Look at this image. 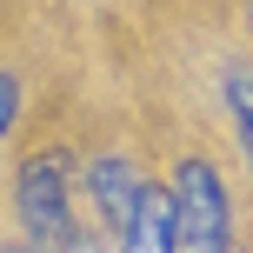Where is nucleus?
Wrapping results in <instances>:
<instances>
[{
  "mask_svg": "<svg viewBox=\"0 0 253 253\" xmlns=\"http://www.w3.org/2000/svg\"><path fill=\"white\" fill-rule=\"evenodd\" d=\"M87 193H93V207H100V220H107V233H126L133 227V213H140V173H133V160L126 153H100V160L87 167Z\"/></svg>",
  "mask_w": 253,
  "mask_h": 253,
  "instance_id": "7ed1b4c3",
  "label": "nucleus"
},
{
  "mask_svg": "<svg viewBox=\"0 0 253 253\" xmlns=\"http://www.w3.org/2000/svg\"><path fill=\"white\" fill-rule=\"evenodd\" d=\"M227 253H240V247H227Z\"/></svg>",
  "mask_w": 253,
  "mask_h": 253,
  "instance_id": "6e6552de",
  "label": "nucleus"
},
{
  "mask_svg": "<svg viewBox=\"0 0 253 253\" xmlns=\"http://www.w3.org/2000/svg\"><path fill=\"white\" fill-rule=\"evenodd\" d=\"M120 253H180V240H173V193L167 187L140 193V213L120 233Z\"/></svg>",
  "mask_w": 253,
  "mask_h": 253,
  "instance_id": "20e7f679",
  "label": "nucleus"
},
{
  "mask_svg": "<svg viewBox=\"0 0 253 253\" xmlns=\"http://www.w3.org/2000/svg\"><path fill=\"white\" fill-rule=\"evenodd\" d=\"M7 253H20V247H7Z\"/></svg>",
  "mask_w": 253,
  "mask_h": 253,
  "instance_id": "1a4fd4ad",
  "label": "nucleus"
},
{
  "mask_svg": "<svg viewBox=\"0 0 253 253\" xmlns=\"http://www.w3.org/2000/svg\"><path fill=\"white\" fill-rule=\"evenodd\" d=\"M13 207H20V233L34 247H67L74 240V153L40 147L13 180Z\"/></svg>",
  "mask_w": 253,
  "mask_h": 253,
  "instance_id": "f257e3e1",
  "label": "nucleus"
},
{
  "mask_svg": "<svg viewBox=\"0 0 253 253\" xmlns=\"http://www.w3.org/2000/svg\"><path fill=\"white\" fill-rule=\"evenodd\" d=\"M220 93H227L233 133H240V147H247V160H253V67H227V74H220Z\"/></svg>",
  "mask_w": 253,
  "mask_h": 253,
  "instance_id": "39448f33",
  "label": "nucleus"
},
{
  "mask_svg": "<svg viewBox=\"0 0 253 253\" xmlns=\"http://www.w3.org/2000/svg\"><path fill=\"white\" fill-rule=\"evenodd\" d=\"M60 253H100V240H87V233H74V240H67Z\"/></svg>",
  "mask_w": 253,
  "mask_h": 253,
  "instance_id": "0eeeda50",
  "label": "nucleus"
},
{
  "mask_svg": "<svg viewBox=\"0 0 253 253\" xmlns=\"http://www.w3.org/2000/svg\"><path fill=\"white\" fill-rule=\"evenodd\" d=\"M20 120V80L13 74H0V140H7V126Z\"/></svg>",
  "mask_w": 253,
  "mask_h": 253,
  "instance_id": "423d86ee",
  "label": "nucleus"
},
{
  "mask_svg": "<svg viewBox=\"0 0 253 253\" xmlns=\"http://www.w3.org/2000/svg\"><path fill=\"white\" fill-rule=\"evenodd\" d=\"M173 240L180 253H227L233 247V207H227V187L207 160H180L173 173Z\"/></svg>",
  "mask_w": 253,
  "mask_h": 253,
  "instance_id": "f03ea898",
  "label": "nucleus"
}]
</instances>
